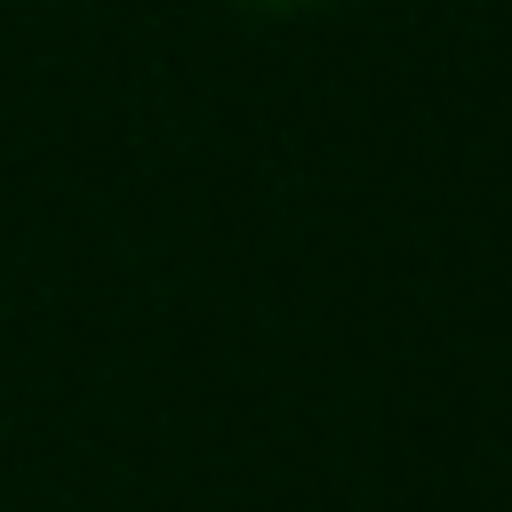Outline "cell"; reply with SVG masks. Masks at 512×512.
<instances>
[{"label":"cell","mask_w":512,"mask_h":512,"mask_svg":"<svg viewBox=\"0 0 512 512\" xmlns=\"http://www.w3.org/2000/svg\"><path fill=\"white\" fill-rule=\"evenodd\" d=\"M232 8H264V16H296V8H320V0H232Z\"/></svg>","instance_id":"6da1fadb"}]
</instances>
